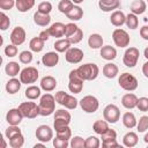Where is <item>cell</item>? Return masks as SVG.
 Returning a JSON list of instances; mask_svg holds the SVG:
<instances>
[{
	"label": "cell",
	"instance_id": "1",
	"mask_svg": "<svg viewBox=\"0 0 148 148\" xmlns=\"http://www.w3.org/2000/svg\"><path fill=\"white\" fill-rule=\"evenodd\" d=\"M38 106H39V116L46 117L52 114L56 110V97L49 92L44 94L43 96H40Z\"/></svg>",
	"mask_w": 148,
	"mask_h": 148
},
{
	"label": "cell",
	"instance_id": "2",
	"mask_svg": "<svg viewBox=\"0 0 148 148\" xmlns=\"http://www.w3.org/2000/svg\"><path fill=\"white\" fill-rule=\"evenodd\" d=\"M76 69H77V73L82 77L83 81H92L98 76V73H99L98 66L96 64H91V62L81 65Z\"/></svg>",
	"mask_w": 148,
	"mask_h": 148
},
{
	"label": "cell",
	"instance_id": "3",
	"mask_svg": "<svg viewBox=\"0 0 148 148\" xmlns=\"http://www.w3.org/2000/svg\"><path fill=\"white\" fill-rule=\"evenodd\" d=\"M54 97H56V102H57L58 104L65 106V108L68 109V110H74V109L77 106V104H79V101H77L74 96L68 95L67 92H65V91H62V90L56 92V96H54Z\"/></svg>",
	"mask_w": 148,
	"mask_h": 148
},
{
	"label": "cell",
	"instance_id": "4",
	"mask_svg": "<svg viewBox=\"0 0 148 148\" xmlns=\"http://www.w3.org/2000/svg\"><path fill=\"white\" fill-rule=\"evenodd\" d=\"M118 84L120 86V88H123L126 91H134L138 88V80L134 75L125 72L123 74H120L119 79H118Z\"/></svg>",
	"mask_w": 148,
	"mask_h": 148
},
{
	"label": "cell",
	"instance_id": "5",
	"mask_svg": "<svg viewBox=\"0 0 148 148\" xmlns=\"http://www.w3.org/2000/svg\"><path fill=\"white\" fill-rule=\"evenodd\" d=\"M68 89L73 94H80L83 89V80L79 75L77 69H72L68 75Z\"/></svg>",
	"mask_w": 148,
	"mask_h": 148
},
{
	"label": "cell",
	"instance_id": "6",
	"mask_svg": "<svg viewBox=\"0 0 148 148\" xmlns=\"http://www.w3.org/2000/svg\"><path fill=\"white\" fill-rule=\"evenodd\" d=\"M71 113L64 109H59L56 111L54 113V123H53V126H54V130L56 132L68 126L69 123H71Z\"/></svg>",
	"mask_w": 148,
	"mask_h": 148
},
{
	"label": "cell",
	"instance_id": "7",
	"mask_svg": "<svg viewBox=\"0 0 148 148\" xmlns=\"http://www.w3.org/2000/svg\"><path fill=\"white\" fill-rule=\"evenodd\" d=\"M81 109L86 112V113H94L97 111L98 106H99V102L98 99L92 96V95H87L84 97H82L79 102Z\"/></svg>",
	"mask_w": 148,
	"mask_h": 148
},
{
	"label": "cell",
	"instance_id": "8",
	"mask_svg": "<svg viewBox=\"0 0 148 148\" xmlns=\"http://www.w3.org/2000/svg\"><path fill=\"white\" fill-rule=\"evenodd\" d=\"M18 109L23 117L34 119L39 116V106L35 102H23L18 105Z\"/></svg>",
	"mask_w": 148,
	"mask_h": 148
},
{
	"label": "cell",
	"instance_id": "9",
	"mask_svg": "<svg viewBox=\"0 0 148 148\" xmlns=\"http://www.w3.org/2000/svg\"><path fill=\"white\" fill-rule=\"evenodd\" d=\"M139 56H140V52L136 47L132 46V47L126 49V51L124 53V57H123L124 65L128 68L135 67V65L138 64V60H139Z\"/></svg>",
	"mask_w": 148,
	"mask_h": 148
},
{
	"label": "cell",
	"instance_id": "10",
	"mask_svg": "<svg viewBox=\"0 0 148 148\" xmlns=\"http://www.w3.org/2000/svg\"><path fill=\"white\" fill-rule=\"evenodd\" d=\"M38 69L36 67H25L20 72V80L22 83L24 84H30V83H35L38 79Z\"/></svg>",
	"mask_w": 148,
	"mask_h": 148
},
{
	"label": "cell",
	"instance_id": "11",
	"mask_svg": "<svg viewBox=\"0 0 148 148\" xmlns=\"http://www.w3.org/2000/svg\"><path fill=\"white\" fill-rule=\"evenodd\" d=\"M112 39H113L116 46H118V47H126V46L130 45V42H131L130 35L124 29H116V30H113Z\"/></svg>",
	"mask_w": 148,
	"mask_h": 148
},
{
	"label": "cell",
	"instance_id": "12",
	"mask_svg": "<svg viewBox=\"0 0 148 148\" xmlns=\"http://www.w3.org/2000/svg\"><path fill=\"white\" fill-rule=\"evenodd\" d=\"M103 117L110 124L117 123L119 120V118H120L119 108L117 105H114V104H108L103 110Z\"/></svg>",
	"mask_w": 148,
	"mask_h": 148
},
{
	"label": "cell",
	"instance_id": "13",
	"mask_svg": "<svg viewBox=\"0 0 148 148\" xmlns=\"http://www.w3.org/2000/svg\"><path fill=\"white\" fill-rule=\"evenodd\" d=\"M102 136V147L103 148H111V147H119L117 142V132L114 130L109 128L105 133L101 134Z\"/></svg>",
	"mask_w": 148,
	"mask_h": 148
},
{
	"label": "cell",
	"instance_id": "14",
	"mask_svg": "<svg viewBox=\"0 0 148 148\" xmlns=\"http://www.w3.org/2000/svg\"><path fill=\"white\" fill-rule=\"evenodd\" d=\"M35 134H36L37 140L40 141V142H44V143L53 140V130L50 126H47V125L38 126Z\"/></svg>",
	"mask_w": 148,
	"mask_h": 148
},
{
	"label": "cell",
	"instance_id": "15",
	"mask_svg": "<svg viewBox=\"0 0 148 148\" xmlns=\"http://www.w3.org/2000/svg\"><path fill=\"white\" fill-rule=\"evenodd\" d=\"M65 59L69 64H79L83 59V51L79 47H69L65 52Z\"/></svg>",
	"mask_w": 148,
	"mask_h": 148
},
{
	"label": "cell",
	"instance_id": "16",
	"mask_svg": "<svg viewBox=\"0 0 148 148\" xmlns=\"http://www.w3.org/2000/svg\"><path fill=\"white\" fill-rule=\"evenodd\" d=\"M25 37H27V34L22 27H15L10 32V42L12 44L17 46L25 42Z\"/></svg>",
	"mask_w": 148,
	"mask_h": 148
},
{
	"label": "cell",
	"instance_id": "17",
	"mask_svg": "<svg viewBox=\"0 0 148 148\" xmlns=\"http://www.w3.org/2000/svg\"><path fill=\"white\" fill-rule=\"evenodd\" d=\"M23 119V116L20 109H10L6 114V120L9 125H20Z\"/></svg>",
	"mask_w": 148,
	"mask_h": 148
},
{
	"label": "cell",
	"instance_id": "18",
	"mask_svg": "<svg viewBox=\"0 0 148 148\" xmlns=\"http://www.w3.org/2000/svg\"><path fill=\"white\" fill-rule=\"evenodd\" d=\"M49 32H50L51 37H56V38L64 37L65 32H66V24H64L61 22H56L49 28Z\"/></svg>",
	"mask_w": 148,
	"mask_h": 148
},
{
	"label": "cell",
	"instance_id": "19",
	"mask_svg": "<svg viewBox=\"0 0 148 148\" xmlns=\"http://www.w3.org/2000/svg\"><path fill=\"white\" fill-rule=\"evenodd\" d=\"M42 62L45 67H54L59 62L58 52H47L42 57Z\"/></svg>",
	"mask_w": 148,
	"mask_h": 148
},
{
	"label": "cell",
	"instance_id": "20",
	"mask_svg": "<svg viewBox=\"0 0 148 148\" xmlns=\"http://www.w3.org/2000/svg\"><path fill=\"white\" fill-rule=\"evenodd\" d=\"M56 87H57V80L51 75H46L40 80V88L46 92L54 90Z\"/></svg>",
	"mask_w": 148,
	"mask_h": 148
},
{
	"label": "cell",
	"instance_id": "21",
	"mask_svg": "<svg viewBox=\"0 0 148 148\" xmlns=\"http://www.w3.org/2000/svg\"><path fill=\"white\" fill-rule=\"evenodd\" d=\"M121 104L126 109H134L138 104V97L133 92H127L121 97Z\"/></svg>",
	"mask_w": 148,
	"mask_h": 148
},
{
	"label": "cell",
	"instance_id": "22",
	"mask_svg": "<svg viewBox=\"0 0 148 148\" xmlns=\"http://www.w3.org/2000/svg\"><path fill=\"white\" fill-rule=\"evenodd\" d=\"M119 6H120L119 0H99L98 1V7L103 12H112L119 8Z\"/></svg>",
	"mask_w": 148,
	"mask_h": 148
},
{
	"label": "cell",
	"instance_id": "23",
	"mask_svg": "<svg viewBox=\"0 0 148 148\" xmlns=\"http://www.w3.org/2000/svg\"><path fill=\"white\" fill-rule=\"evenodd\" d=\"M101 57L108 61H111L113 59H116L117 57V50L111 46V45H104L101 47Z\"/></svg>",
	"mask_w": 148,
	"mask_h": 148
},
{
	"label": "cell",
	"instance_id": "24",
	"mask_svg": "<svg viewBox=\"0 0 148 148\" xmlns=\"http://www.w3.org/2000/svg\"><path fill=\"white\" fill-rule=\"evenodd\" d=\"M102 72H103V75H104L105 77H108V79H113V77H116V76L118 75L119 69H118V66H117L116 64H113V62H108V64H105V65L103 66Z\"/></svg>",
	"mask_w": 148,
	"mask_h": 148
},
{
	"label": "cell",
	"instance_id": "25",
	"mask_svg": "<svg viewBox=\"0 0 148 148\" xmlns=\"http://www.w3.org/2000/svg\"><path fill=\"white\" fill-rule=\"evenodd\" d=\"M125 21H126V15L121 10H114L110 16V22L114 27H121L123 24H125Z\"/></svg>",
	"mask_w": 148,
	"mask_h": 148
},
{
	"label": "cell",
	"instance_id": "26",
	"mask_svg": "<svg viewBox=\"0 0 148 148\" xmlns=\"http://www.w3.org/2000/svg\"><path fill=\"white\" fill-rule=\"evenodd\" d=\"M34 22L39 27H46L51 22V16L50 14H43V13L36 12L34 14Z\"/></svg>",
	"mask_w": 148,
	"mask_h": 148
},
{
	"label": "cell",
	"instance_id": "27",
	"mask_svg": "<svg viewBox=\"0 0 148 148\" xmlns=\"http://www.w3.org/2000/svg\"><path fill=\"white\" fill-rule=\"evenodd\" d=\"M21 84H22L21 80L15 79V77H12L6 83V91L8 94H10V95H14V94H16L21 89Z\"/></svg>",
	"mask_w": 148,
	"mask_h": 148
},
{
	"label": "cell",
	"instance_id": "28",
	"mask_svg": "<svg viewBox=\"0 0 148 148\" xmlns=\"http://www.w3.org/2000/svg\"><path fill=\"white\" fill-rule=\"evenodd\" d=\"M103 42L104 39L99 34H91L88 38V45L90 49H94V50L101 49L103 46Z\"/></svg>",
	"mask_w": 148,
	"mask_h": 148
},
{
	"label": "cell",
	"instance_id": "29",
	"mask_svg": "<svg viewBox=\"0 0 148 148\" xmlns=\"http://www.w3.org/2000/svg\"><path fill=\"white\" fill-rule=\"evenodd\" d=\"M138 141H139V138H138V134L135 132H127L124 138H123V143L125 147H135L138 145Z\"/></svg>",
	"mask_w": 148,
	"mask_h": 148
},
{
	"label": "cell",
	"instance_id": "30",
	"mask_svg": "<svg viewBox=\"0 0 148 148\" xmlns=\"http://www.w3.org/2000/svg\"><path fill=\"white\" fill-rule=\"evenodd\" d=\"M131 12L135 15H141L146 12L147 9V3L143 1V0H134L132 3H131Z\"/></svg>",
	"mask_w": 148,
	"mask_h": 148
},
{
	"label": "cell",
	"instance_id": "31",
	"mask_svg": "<svg viewBox=\"0 0 148 148\" xmlns=\"http://www.w3.org/2000/svg\"><path fill=\"white\" fill-rule=\"evenodd\" d=\"M71 45H72V43L69 42L68 38H60V39H58V40L54 42V45L53 46H54V50L57 52L62 53V52H66L71 47Z\"/></svg>",
	"mask_w": 148,
	"mask_h": 148
},
{
	"label": "cell",
	"instance_id": "32",
	"mask_svg": "<svg viewBox=\"0 0 148 148\" xmlns=\"http://www.w3.org/2000/svg\"><path fill=\"white\" fill-rule=\"evenodd\" d=\"M123 124L128 130L135 127L136 124H138V120H136L134 113H132V112H125L124 116H123Z\"/></svg>",
	"mask_w": 148,
	"mask_h": 148
},
{
	"label": "cell",
	"instance_id": "33",
	"mask_svg": "<svg viewBox=\"0 0 148 148\" xmlns=\"http://www.w3.org/2000/svg\"><path fill=\"white\" fill-rule=\"evenodd\" d=\"M5 72H6V74H7L8 76L15 77V76L21 72V68H20L18 62H16V61H9V62L6 65V67H5Z\"/></svg>",
	"mask_w": 148,
	"mask_h": 148
},
{
	"label": "cell",
	"instance_id": "34",
	"mask_svg": "<svg viewBox=\"0 0 148 148\" xmlns=\"http://www.w3.org/2000/svg\"><path fill=\"white\" fill-rule=\"evenodd\" d=\"M15 6H16L18 12L25 13L35 6V0H16Z\"/></svg>",
	"mask_w": 148,
	"mask_h": 148
},
{
	"label": "cell",
	"instance_id": "35",
	"mask_svg": "<svg viewBox=\"0 0 148 148\" xmlns=\"http://www.w3.org/2000/svg\"><path fill=\"white\" fill-rule=\"evenodd\" d=\"M40 87H37V86H29L27 89H25V97L28 98V99H31V101H34V99H37L38 97H40V94H42V91H40Z\"/></svg>",
	"mask_w": 148,
	"mask_h": 148
},
{
	"label": "cell",
	"instance_id": "36",
	"mask_svg": "<svg viewBox=\"0 0 148 148\" xmlns=\"http://www.w3.org/2000/svg\"><path fill=\"white\" fill-rule=\"evenodd\" d=\"M44 40L38 36V37H34V38H31V40H30V43H29V47H30V50L32 51V52H36V53H38V52H40L43 49H44Z\"/></svg>",
	"mask_w": 148,
	"mask_h": 148
},
{
	"label": "cell",
	"instance_id": "37",
	"mask_svg": "<svg viewBox=\"0 0 148 148\" xmlns=\"http://www.w3.org/2000/svg\"><path fill=\"white\" fill-rule=\"evenodd\" d=\"M110 127H109V123L104 119V120H96L95 123H94V125H92V130H94V132L95 133H97V134H103V133H105L108 130H109Z\"/></svg>",
	"mask_w": 148,
	"mask_h": 148
},
{
	"label": "cell",
	"instance_id": "38",
	"mask_svg": "<svg viewBox=\"0 0 148 148\" xmlns=\"http://www.w3.org/2000/svg\"><path fill=\"white\" fill-rule=\"evenodd\" d=\"M67 18H69L71 21H79L82 18L83 16V9L80 7V6H74L73 9L66 14Z\"/></svg>",
	"mask_w": 148,
	"mask_h": 148
},
{
	"label": "cell",
	"instance_id": "39",
	"mask_svg": "<svg viewBox=\"0 0 148 148\" xmlns=\"http://www.w3.org/2000/svg\"><path fill=\"white\" fill-rule=\"evenodd\" d=\"M125 24L127 28H130L131 30H135L139 25V20H138V15L131 13L128 15H126V21H125Z\"/></svg>",
	"mask_w": 148,
	"mask_h": 148
},
{
	"label": "cell",
	"instance_id": "40",
	"mask_svg": "<svg viewBox=\"0 0 148 148\" xmlns=\"http://www.w3.org/2000/svg\"><path fill=\"white\" fill-rule=\"evenodd\" d=\"M73 7H74V2L72 1V0H61L59 3H58V9H59V12L60 13H62V14H67V13H69L72 9H73Z\"/></svg>",
	"mask_w": 148,
	"mask_h": 148
},
{
	"label": "cell",
	"instance_id": "41",
	"mask_svg": "<svg viewBox=\"0 0 148 148\" xmlns=\"http://www.w3.org/2000/svg\"><path fill=\"white\" fill-rule=\"evenodd\" d=\"M9 141V146L12 148H21L23 145H24V136L22 135V133L13 136L12 139L8 140Z\"/></svg>",
	"mask_w": 148,
	"mask_h": 148
},
{
	"label": "cell",
	"instance_id": "42",
	"mask_svg": "<svg viewBox=\"0 0 148 148\" xmlns=\"http://www.w3.org/2000/svg\"><path fill=\"white\" fill-rule=\"evenodd\" d=\"M69 146L72 148H86V140L79 135L74 136L71 139V142H69Z\"/></svg>",
	"mask_w": 148,
	"mask_h": 148
},
{
	"label": "cell",
	"instance_id": "43",
	"mask_svg": "<svg viewBox=\"0 0 148 148\" xmlns=\"http://www.w3.org/2000/svg\"><path fill=\"white\" fill-rule=\"evenodd\" d=\"M20 133H22V132L18 128V125H9L7 127V130H6V132H5V135L9 140V139H12L13 136H15V135H17Z\"/></svg>",
	"mask_w": 148,
	"mask_h": 148
},
{
	"label": "cell",
	"instance_id": "44",
	"mask_svg": "<svg viewBox=\"0 0 148 148\" xmlns=\"http://www.w3.org/2000/svg\"><path fill=\"white\" fill-rule=\"evenodd\" d=\"M56 133H57L56 136H57V138H60V139H62V140H67V141H68V140L72 138V131H71L69 126H66V127H64V128L57 131Z\"/></svg>",
	"mask_w": 148,
	"mask_h": 148
},
{
	"label": "cell",
	"instance_id": "45",
	"mask_svg": "<svg viewBox=\"0 0 148 148\" xmlns=\"http://www.w3.org/2000/svg\"><path fill=\"white\" fill-rule=\"evenodd\" d=\"M18 59H20V62H22V64H25V65L30 64L32 61V53H31V51H28V50L22 51L18 54Z\"/></svg>",
	"mask_w": 148,
	"mask_h": 148
},
{
	"label": "cell",
	"instance_id": "46",
	"mask_svg": "<svg viewBox=\"0 0 148 148\" xmlns=\"http://www.w3.org/2000/svg\"><path fill=\"white\" fill-rule=\"evenodd\" d=\"M136 128L140 133H143L146 131H148V116H142L138 124H136Z\"/></svg>",
	"mask_w": 148,
	"mask_h": 148
},
{
	"label": "cell",
	"instance_id": "47",
	"mask_svg": "<svg viewBox=\"0 0 148 148\" xmlns=\"http://www.w3.org/2000/svg\"><path fill=\"white\" fill-rule=\"evenodd\" d=\"M9 25H10V20H9V17H8L3 12H1V13H0V29H1L2 31H6V30L9 28Z\"/></svg>",
	"mask_w": 148,
	"mask_h": 148
},
{
	"label": "cell",
	"instance_id": "48",
	"mask_svg": "<svg viewBox=\"0 0 148 148\" xmlns=\"http://www.w3.org/2000/svg\"><path fill=\"white\" fill-rule=\"evenodd\" d=\"M101 146V141L96 136H89L86 139V148H98Z\"/></svg>",
	"mask_w": 148,
	"mask_h": 148
},
{
	"label": "cell",
	"instance_id": "49",
	"mask_svg": "<svg viewBox=\"0 0 148 148\" xmlns=\"http://www.w3.org/2000/svg\"><path fill=\"white\" fill-rule=\"evenodd\" d=\"M52 10V5L51 2L49 1H43L38 5V8H37V12L39 13H43V14H50Z\"/></svg>",
	"mask_w": 148,
	"mask_h": 148
},
{
	"label": "cell",
	"instance_id": "50",
	"mask_svg": "<svg viewBox=\"0 0 148 148\" xmlns=\"http://www.w3.org/2000/svg\"><path fill=\"white\" fill-rule=\"evenodd\" d=\"M82 38H83V31H82L80 28L76 30L75 34H73L71 37H68V39H69V42H71L72 44H77V43H80V42L82 40Z\"/></svg>",
	"mask_w": 148,
	"mask_h": 148
},
{
	"label": "cell",
	"instance_id": "51",
	"mask_svg": "<svg viewBox=\"0 0 148 148\" xmlns=\"http://www.w3.org/2000/svg\"><path fill=\"white\" fill-rule=\"evenodd\" d=\"M136 108L140 111H142V112H147L148 111V97H140V98H138Z\"/></svg>",
	"mask_w": 148,
	"mask_h": 148
},
{
	"label": "cell",
	"instance_id": "52",
	"mask_svg": "<svg viewBox=\"0 0 148 148\" xmlns=\"http://www.w3.org/2000/svg\"><path fill=\"white\" fill-rule=\"evenodd\" d=\"M5 54L9 58H13L17 54V45H14V44H8L6 47H5Z\"/></svg>",
	"mask_w": 148,
	"mask_h": 148
},
{
	"label": "cell",
	"instance_id": "53",
	"mask_svg": "<svg viewBox=\"0 0 148 148\" xmlns=\"http://www.w3.org/2000/svg\"><path fill=\"white\" fill-rule=\"evenodd\" d=\"M77 29H79V27H77L75 23H73V22H71V23H67V24H66V32H65V36H66V38L71 37L73 34H75Z\"/></svg>",
	"mask_w": 148,
	"mask_h": 148
},
{
	"label": "cell",
	"instance_id": "54",
	"mask_svg": "<svg viewBox=\"0 0 148 148\" xmlns=\"http://www.w3.org/2000/svg\"><path fill=\"white\" fill-rule=\"evenodd\" d=\"M16 3V0H0V8L2 10L12 9Z\"/></svg>",
	"mask_w": 148,
	"mask_h": 148
},
{
	"label": "cell",
	"instance_id": "55",
	"mask_svg": "<svg viewBox=\"0 0 148 148\" xmlns=\"http://www.w3.org/2000/svg\"><path fill=\"white\" fill-rule=\"evenodd\" d=\"M53 146H54L56 148H67V147L69 146V143H68L67 140H62V139L56 136V138L53 139Z\"/></svg>",
	"mask_w": 148,
	"mask_h": 148
},
{
	"label": "cell",
	"instance_id": "56",
	"mask_svg": "<svg viewBox=\"0 0 148 148\" xmlns=\"http://www.w3.org/2000/svg\"><path fill=\"white\" fill-rule=\"evenodd\" d=\"M140 36H141L145 40H148V25H143V27L140 29Z\"/></svg>",
	"mask_w": 148,
	"mask_h": 148
},
{
	"label": "cell",
	"instance_id": "57",
	"mask_svg": "<svg viewBox=\"0 0 148 148\" xmlns=\"http://www.w3.org/2000/svg\"><path fill=\"white\" fill-rule=\"evenodd\" d=\"M38 36H39V37H40V38H42L44 42H46V40L50 38V36H51V35H50V32H49V29H45V30L40 31Z\"/></svg>",
	"mask_w": 148,
	"mask_h": 148
},
{
	"label": "cell",
	"instance_id": "58",
	"mask_svg": "<svg viewBox=\"0 0 148 148\" xmlns=\"http://www.w3.org/2000/svg\"><path fill=\"white\" fill-rule=\"evenodd\" d=\"M142 74H143L146 77H148V61H146V62L143 64V66H142Z\"/></svg>",
	"mask_w": 148,
	"mask_h": 148
},
{
	"label": "cell",
	"instance_id": "59",
	"mask_svg": "<svg viewBox=\"0 0 148 148\" xmlns=\"http://www.w3.org/2000/svg\"><path fill=\"white\" fill-rule=\"evenodd\" d=\"M143 56L146 57V59H148V46L145 49V51H143Z\"/></svg>",
	"mask_w": 148,
	"mask_h": 148
},
{
	"label": "cell",
	"instance_id": "60",
	"mask_svg": "<svg viewBox=\"0 0 148 148\" xmlns=\"http://www.w3.org/2000/svg\"><path fill=\"white\" fill-rule=\"evenodd\" d=\"M74 3H76V5H80V3H82L84 0H72Z\"/></svg>",
	"mask_w": 148,
	"mask_h": 148
},
{
	"label": "cell",
	"instance_id": "61",
	"mask_svg": "<svg viewBox=\"0 0 148 148\" xmlns=\"http://www.w3.org/2000/svg\"><path fill=\"white\" fill-rule=\"evenodd\" d=\"M143 141H145L146 143H148V132L145 134V136H143Z\"/></svg>",
	"mask_w": 148,
	"mask_h": 148
},
{
	"label": "cell",
	"instance_id": "62",
	"mask_svg": "<svg viewBox=\"0 0 148 148\" xmlns=\"http://www.w3.org/2000/svg\"><path fill=\"white\" fill-rule=\"evenodd\" d=\"M34 147H35V148H37V147H44V142H42V143H36Z\"/></svg>",
	"mask_w": 148,
	"mask_h": 148
},
{
	"label": "cell",
	"instance_id": "63",
	"mask_svg": "<svg viewBox=\"0 0 148 148\" xmlns=\"http://www.w3.org/2000/svg\"><path fill=\"white\" fill-rule=\"evenodd\" d=\"M147 2H148V0H147Z\"/></svg>",
	"mask_w": 148,
	"mask_h": 148
}]
</instances>
